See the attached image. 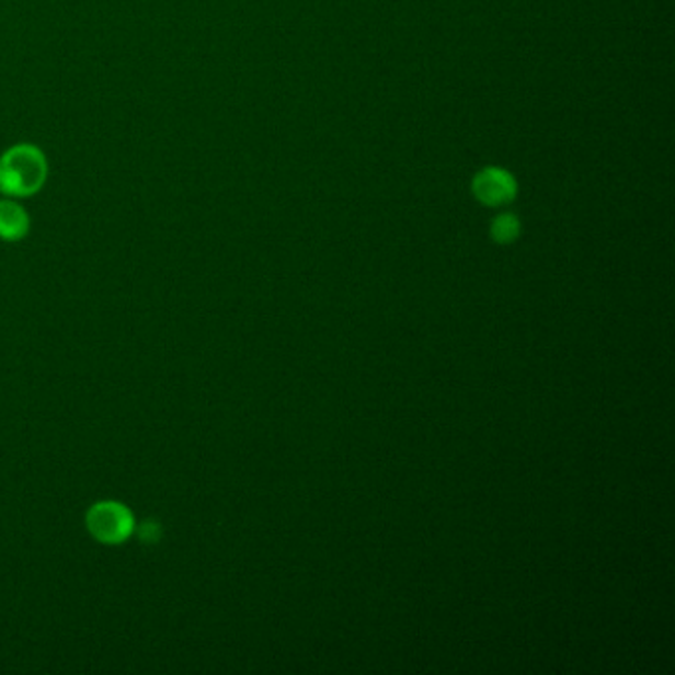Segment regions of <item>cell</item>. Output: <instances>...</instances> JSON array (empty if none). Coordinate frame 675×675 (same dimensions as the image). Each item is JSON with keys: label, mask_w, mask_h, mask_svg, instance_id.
<instances>
[{"label": "cell", "mask_w": 675, "mask_h": 675, "mask_svg": "<svg viewBox=\"0 0 675 675\" xmlns=\"http://www.w3.org/2000/svg\"><path fill=\"white\" fill-rule=\"evenodd\" d=\"M85 525L93 539L103 545H122L137 529L134 512L127 505L112 500L93 503L90 512L85 513Z\"/></svg>", "instance_id": "7a4b0ae2"}, {"label": "cell", "mask_w": 675, "mask_h": 675, "mask_svg": "<svg viewBox=\"0 0 675 675\" xmlns=\"http://www.w3.org/2000/svg\"><path fill=\"white\" fill-rule=\"evenodd\" d=\"M31 215L21 201L4 196L0 201V240L21 242L31 232Z\"/></svg>", "instance_id": "277c9868"}, {"label": "cell", "mask_w": 675, "mask_h": 675, "mask_svg": "<svg viewBox=\"0 0 675 675\" xmlns=\"http://www.w3.org/2000/svg\"><path fill=\"white\" fill-rule=\"evenodd\" d=\"M50 174L48 157L38 145H11L0 155V193L24 201L38 195Z\"/></svg>", "instance_id": "6da1fadb"}, {"label": "cell", "mask_w": 675, "mask_h": 675, "mask_svg": "<svg viewBox=\"0 0 675 675\" xmlns=\"http://www.w3.org/2000/svg\"><path fill=\"white\" fill-rule=\"evenodd\" d=\"M519 193V184L507 169L485 167L471 179V195L483 206L500 208L512 205Z\"/></svg>", "instance_id": "3957f363"}, {"label": "cell", "mask_w": 675, "mask_h": 675, "mask_svg": "<svg viewBox=\"0 0 675 675\" xmlns=\"http://www.w3.org/2000/svg\"><path fill=\"white\" fill-rule=\"evenodd\" d=\"M161 527L157 525L155 522L145 523L144 527L139 529V537H141V541L145 542H157L161 539Z\"/></svg>", "instance_id": "8992f818"}, {"label": "cell", "mask_w": 675, "mask_h": 675, "mask_svg": "<svg viewBox=\"0 0 675 675\" xmlns=\"http://www.w3.org/2000/svg\"><path fill=\"white\" fill-rule=\"evenodd\" d=\"M490 234L497 244H512L522 234V222L512 213H503L493 218Z\"/></svg>", "instance_id": "5b68a950"}]
</instances>
